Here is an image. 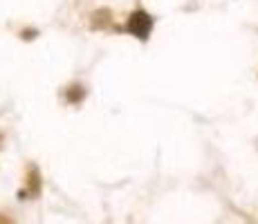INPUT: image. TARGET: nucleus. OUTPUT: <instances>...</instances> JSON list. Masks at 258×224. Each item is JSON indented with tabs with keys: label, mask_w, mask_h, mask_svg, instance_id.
I'll use <instances>...</instances> for the list:
<instances>
[{
	"label": "nucleus",
	"mask_w": 258,
	"mask_h": 224,
	"mask_svg": "<svg viewBox=\"0 0 258 224\" xmlns=\"http://www.w3.org/2000/svg\"><path fill=\"white\" fill-rule=\"evenodd\" d=\"M112 23V14L110 9H97L92 14V27L94 29H101V27H108Z\"/></svg>",
	"instance_id": "obj_3"
},
{
	"label": "nucleus",
	"mask_w": 258,
	"mask_h": 224,
	"mask_svg": "<svg viewBox=\"0 0 258 224\" xmlns=\"http://www.w3.org/2000/svg\"><path fill=\"white\" fill-rule=\"evenodd\" d=\"M88 94V90L83 88V86H72V88H68V92H66V99L70 103H79L83 97Z\"/></svg>",
	"instance_id": "obj_4"
},
{
	"label": "nucleus",
	"mask_w": 258,
	"mask_h": 224,
	"mask_svg": "<svg viewBox=\"0 0 258 224\" xmlns=\"http://www.w3.org/2000/svg\"><path fill=\"white\" fill-rule=\"evenodd\" d=\"M3 143H5V134L0 132V148H3Z\"/></svg>",
	"instance_id": "obj_6"
},
{
	"label": "nucleus",
	"mask_w": 258,
	"mask_h": 224,
	"mask_svg": "<svg viewBox=\"0 0 258 224\" xmlns=\"http://www.w3.org/2000/svg\"><path fill=\"white\" fill-rule=\"evenodd\" d=\"M41 188H43V182H41V171H38L36 164L27 166V193L32 200H36L41 195Z\"/></svg>",
	"instance_id": "obj_2"
},
{
	"label": "nucleus",
	"mask_w": 258,
	"mask_h": 224,
	"mask_svg": "<svg viewBox=\"0 0 258 224\" xmlns=\"http://www.w3.org/2000/svg\"><path fill=\"white\" fill-rule=\"evenodd\" d=\"M0 224H14L12 220H9V217L7 215H0Z\"/></svg>",
	"instance_id": "obj_5"
},
{
	"label": "nucleus",
	"mask_w": 258,
	"mask_h": 224,
	"mask_svg": "<svg viewBox=\"0 0 258 224\" xmlns=\"http://www.w3.org/2000/svg\"><path fill=\"white\" fill-rule=\"evenodd\" d=\"M153 25H155V21H153L151 14L144 12V9H137V12H133L131 18H128L126 29L135 38H140V41H148V36H151V32H153Z\"/></svg>",
	"instance_id": "obj_1"
}]
</instances>
